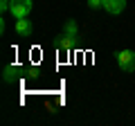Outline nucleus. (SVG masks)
Returning a JSON list of instances; mask_svg holds the SVG:
<instances>
[{
  "instance_id": "423d86ee",
  "label": "nucleus",
  "mask_w": 135,
  "mask_h": 126,
  "mask_svg": "<svg viewBox=\"0 0 135 126\" xmlns=\"http://www.w3.org/2000/svg\"><path fill=\"white\" fill-rule=\"evenodd\" d=\"M63 34L70 36V38H77V36H79V25H77V20H65V23H63Z\"/></svg>"
},
{
  "instance_id": "0eeeda50",
  "label": "nucleus",
  "mask_w": 135,
  "mask_h": 126,
  "mask_svg": "<svg viewBox=\"0 0 135 126\" xmlns=\"http://www.w3.org/2000/svg\"><path fill=\"white\" fill-rule=\"evenodd\" d=\"M72 45H74V38H70V36H65V34H61V38H56V47L61 50V52H70Z\"/></svg>"
},
{
  "instance_id": "f03ea898",
  "label": "nucleus",
  "mask_w": 135,
  "mask_h": 126,
  "mask_svg": "<svg viewBox=\"0 0 135 126\" xmlns=\"http://www.w3.org/2000/svg\"><path fill=\"white\" fill-rule=\"evenodd\" d=\"M32 7H34V0H11V16L14 18H27L32 14Z\"/></svg>"
},
{
  "instance_id": "1a4fd4ad",
  "label": "nucleus",
  "mask_w": 135,
  "mask_h": 126,
  "mask_svg": "<svg viewBox=\"0 0 135 126\" xmlns=\"http://www.w3.org/2000/svg\"><path fill=\"white\" fill-rule=\"evenodd\" d=\"M9 7H11V0H0V11H2V14L9 11Z\"/></svg>"
},
{
  "instance_id": "20e7f679",
  "label": "nucleus",
  "mask_w": 135,
  "mask_h": 126,
  "mask_svg": "<svg viewBox=\"0 0 135 126\" xmlns=\"http://www.w3.org/2000/svg\"><path fill=\"white\" fill-rule=\"evenodd\" d=\"M104 9H106L108 14L117 16V14H122V11L126 9V0H104Z\"/></svg>"
},
{
  "instance_id": "39448f33",
  "label": "nucleus",
  "mask_w": 135,
  "mask_h": 126,
  "mask_svg": "<svg viewBox=\"0 0 135 126\" xmlns=\"http://www.w3.org/2000/svg\"><path fill=\"white\" fill-rule=\"evenodd\" d=\"M20 68H18V65H11V63H9V65H5V70H2V81H5V83H16V81H18V77H20Z\"/></svg>"
},
{
  "instance_id": "6e6552de",
  "label": "nucleus",
  "mask_w": 135,
  "mask_h": 126,
  "mask_svg": "<svg viewBox=\"0 0 135 126\" xmlns=\"http://www.w3.org/2000/svg\"><path fill=\"white\" fill-rule=\"evenodd\" d=\"M90 9H104V0H88Z\"/></svg>"
},
{
  "instance_id": "f257e3e1",
  "label": "nucleus",
  "mask_w": 135,
  "mask_h": 126,
  "mask_svg": "<svg viewBox=\"0 0 135 126\" xmlns=\"http://www.w3.org/2000/svg\"><path fill=\"white\" fill-rule=\"evenodd\" d=\"M115 61L124 72H135V52L133 50H119V52H115Z\"/></svg>"
},
{
  "instance_id": "7ed1b4c3",
  "label": "nucleus",
  "mask_w": 135,
  "mask_h": 126,
  "mask_svg": "<svg viewBox=\"0 0 135 126\" xmlns=\"http://www.w3.org/2000/svg\"><path fill=\"white\" fill-rule=\"evenodd\" d=\"M34 32V25L29 18H18V23H16V34L23 36V38H29Z\"/></svg>"
}]
</instances>
